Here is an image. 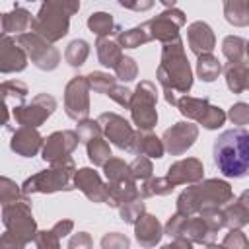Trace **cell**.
<instances>
[{"label": "cell", "instance_id": "cell-1", "mask_svg": "<svg viewBox=\"0 0 249 249\" xmlns=\"http://www.w3.org/2000/svg\"><path fill=\"white\" fill-rule=\"evenodd\" d=\"M156 78L163 88V97L169 105H175L177 93H189L193 88V68L185 54L183 39L177 37L161 47L160 66Z\"/></svg>", "mask_w": 249, "mask_h": 249}, {"label": "cell", "instance_id": "cell-2", "mask_svg": "<svg viewBox=\"0 0 249 249\" xmlns=\"http://www.w3.org/2000/svg\"><path fill=\"white\" fill-rule=\"evenodd\" d=\"M214 163L224 177L241 179L249 169V132L243 126L224 130L214 142Z\"/></svg>", "mask_w": 249, "mask_h": 249}, {"label": "cell", "instance_id": "cell-3", "mask_svg": "<svg viewBox=\"0 0 249 249\" xmlns=\"http://www.w3.org/2000/svg\"><path fill=\"white\" fill-rule=\"evenodd\" d=\"M233 198V189L224 179H200L191 183L181 195L177 196V210L179 214L193 216L206 208H222L226 202Z\"/></svg>", "mask_w": 249, "mask_h": 249}, {"label": "cell", "instance_id": "cell-4", "mask_svg": "<svg viewBox=\"0 0 249 249\" xmlns=\"http://www.w3.org/2000/svg\"><path fill=\"white\" fill-rule=\"evenodd\" d=\"M2 224L6 226V231L0 235V247L23 249L33 241L37 233V222L33 218L27 196L2 206Z\"/></svg>", "mask_w": 249, "mask_h": 249}, {"label": "cell", "instance_id": "cell-5", "mask_svg": "<svg viewBox=\"0 0 249 249\" xmlns=\"http://www.w3.org/2000/svg\"><path fill=\"white\" fill-rule=\"evenodd\" d=\"M78 10L80 0H43L39 12L31 19V31L49 43H56L68 35L70 18L78 14Z\"/></svg>", "mask_w": 249, "mask_h": 249}, {"label": "cell", "instance_id": "cell-6", "mask_svg": "<svg viewBox=\"0 0 249 249\" xmlns=\"http://www.w3.org/2000/svg\"><path fill=\"white\" fill-rule=\"evenodd\" d=\"M74 173H76V163L72 158L60 160L56 163H51L49 169H41L27 177L21 187V195H51L58 191H72L74 189Z\"/></svg>", "mask_w": 249, "mask_h": 249}, {"label": "cell", "instance_id": "cell-7", "mask_svg": "<svg viewBox=\"0 0 249 249\" xmlns=\"http://www.w3.org/2000/svg\"><path fill=\"white\" fill-rule=\"evenodd\" d=\"M158 89L150 80H142L130 95V119L140 130H152L158 124Z\"/></svg>", "mask_w": 249, "mask_h": 249}, {"label": "cell", "instance_id": "cell-8", "mask_svg": "<svg viewBox=\"0 0 249 249\" xmlns=\"http://www.w3.org/2000/svg\"><path fill=\"white\" fill-rule=\"evenodd\" d=\"M16 41L25 51L27 60H31V64L37 66L39 70L51 72V70H54L60 64V53H58V49L53 47V43H49L47 39H43L35 31L19 33L16 37Z\"/></svg>", "mask_w": 249, "mask_h": 249}, {"label": "cell", "instance_id": "cell-9", "mask_svg": "<svg viewBox=\"0 0 249 249\" xmlns=\"http://www.w3.org/2000/svg\"><path fill=\"white\" fill-rule=\"evenodd\" d=\"M56 111V99L51 93H37L31 101L14 107L12 117L19 126L39 128Z\"/></svg>", "mask_w": 249, "mask_h": 249}, {"label": "cell", "instance_id": "cell-10", "mask_svg": "<svg viewBox=\"0 0 249 249\" xmlns=\"http://www.w3.org/2000/svg\"><path fill=\"white\" fill-rule=\"evenodd\" d=\"M185 21H187L185 12L173 6V8H165L156 18L144 21V27L152 41H160L163 45L179 37V29L185 25Z\"/></svg>", "mask_w": 249, "mask_h": 249}, {"label": "cell", "instance_id": "cell-11", "mask_svg": "<svg viewBox=\"0 0 249 249\" xmlns=\"http://www.w3.org/2000/svg\"><path fill=\"white\" fill-rule=\"evenodd\" d=\"M64 113L72 121L88 119L89 115V84L86 76H74L64 88Z\"/></svg>", "mask_w": 249, "mask_h": 249}, {"label": "cell", "instance_id": "cell-12", "mask_svg": "<svg viewBox=\"0 0 249 249\" xmlns=\"http://www.w3.org/2000/svg\"><path fill=\"white\" fill-rule=\"evenodd\" d=\"M198 138V126L193 121H179L161 134L163 150L171 156H183Z\"/></svg>", "mask_w": 249, "mask_h": 249}, {"label": "cell", "instance_id": "cell-13", "mask_svg": "<svg viewBox=\"0 0 249 249\" xmlns=\"http://www.w3.org/2000/svg\"><path fill=\"white\" fill-rule=\"evenodd\" d=\"M78 144H80V138L76 130H56L43 140L41 158L47 163H56L60 160L70 158V154L78 148Z\"/></svg>", "mask_w": 249, "mask_h": 249}, {"label": "cell", "instance_id": "cell-14", "mask_svg": "<svg viewBox=\"0 0 249 249\" xmlns=\"http://www.w3.org/2000/svg\"><path fill=\"white\" fill-rule=\"evenodd\" d=\"M97 123L101 126L103 136L111 144H115L121 150H128L130 140H132V134H134V128H132V124L124 117L109 111V113H101L97 117Z\"/></svg>", "mask_w": 249, "mask_h": 249}, {"label": "cell", "instance_id": "cell-15", "mask_svg": "<svg viewBox=\"0 0 249 249\" xmlns=\"http://www.w3.org/2000/svg\"><path fill=\"white\" fill-rule=\"evenodd\" d=\"M72 183H74V189H80L86 195V198H89L91 202H97V204L107 202V183H103L101 175L93 167L76 169Z\"/></svg>", "mask_w": 249, "mask_h": 249}, {"label": "cell", "instance_id": "cell-16", "mask_svg": "<svg viewBox=\"0 0 249 249\" xmlns=\"http://www.w3.org/2000/svg\"><path fill=\"white\" fill-rule=\"evenodd\" d=\"M27 54L10 35H0V74H18L27 68Z\"/></svg>", "mask_w": 249, "mask_h": 249}, {"label": "cell", "instance_id": "cell-17", "mask_svg": "<svg viewBox=\"0 0 249 249\" xmlns=\"http://www.w3.org/2000/svg\"><path fill=\"white\" fill-rule=\"evenodd\" d=\"M165 179L179 187V185H191L196 183L200 179H204V165L198 158H185V160H177L167 167Z\"/></svg>", "mask_w": 249, "mask_h": 249}, {"label": "cell", "instance_id": "cell-18", "mask_svg": "<svg viewBox=\"0 0 249 249\" xmlns=\"http://www.w3.org/2000/svg\"><path fill=\"white\" fill-rule=\"evenodd\" d=\"M43 136L39 134L37 128L33 126H18L12 130V140H10V150L21 158H33L41 152L43 148Z\"/></svg>", "mask_w": 249, "mask_h": 249}, {"label": "cell", "instance_id": "cell-19", "mask_svg": "<svg viewBox=\"0 0 249 249\" xmlns=\"http://www.w3.org/2000/svg\"><path fill=\"white\" fill-rule=\"evenodd\" d=\"M224 228L241 230L249 224V191H243L237 198H231L222 206Z\"/></svg>", "mask_w": 249, "mask_h": 249}, {"label": "cell", "instance_id": "cell-20", "mask_svg": "<svg viewBox=\"0 0 249 249\" xmlns=\"http://www.w3.org/2000/svg\"><path fill=\"white\" fill-rule=\"evenodd\" d=\"M187 43L189 49L198 56L204 53H212V49L216 47V35L206 21L198 19L187 27Z\"/></svg>", "mask_w": 249, "mask_h": 249}, {"label": "cell", "instance_id": "cell-21", "mask_svg": "<svg viewBox=\"0 0 249 249\" xmlns=\"http://www.w3.org/2000/svg\"><path fill=\"white\" fill-rule=\"evenodd\" d=\"M132 226H134V237L142 247H156L163 237V226L154 214L144 212Z\"/></svg>", "mask_w": 249, "mask_h": 249}, {"label": "cell", "instance_id": "cell-22", "mask_svg": "<svg viewBox=\"0 0 249 249\" xmlns=\"http://www.w3.org/2000/svg\"><path fill=\"white\" fill-rule=\"evenodd\" d=\"M128 152H132L134 156H146V158H152V160H160V158H163L165 150H163L161 138H158L152 130H140L138 128L132 134Z\"/></svg>", "mask_w": 249, "mask_h": 249}, {"label": "cell", "instance_id": "cell-23", "mask_svg": "<svg viewBox=\"0 0 249 249\" xmlns=\"http://www.w3.org/2000/svg\"><path fill=\"white\" fill-rule=\"evenodd\" d=\"M181 235H183V237H189L193 243H200V245H214L216 231H212V228L206 224V220H204L202 216L193 214V216H187Z\"/></svg>", "mask_w": 249, "mask_h": 249}, {"label": "cell", "instance_id": "cell-24", "mask_svg": "<svg viewBox=\"0 0 249 249\" xmlns=\"http://www.w3.org/2000/svg\"><path fill=\"white\" fill-rule=\"evenodd\" d=\"M222 70H224L226 86H228V89L231 93H243L249 88V66H247V60L228 62Z\"/></svg>", "mask_w": 249, "mask_h": 249}, {"label": "cell", "instance_id": "cell-25", "mask_svg": "<svg viewBox=\"0 0 249 249\" xmlns=\"http://www.w3.org/2000/svg\"><path fill=\"white\" fill-rule=\"evenodd\" d=\"M208 105H210L208 97H193V95H187V93H183L175 101V107L179 109V113L187 121H195V123L200 121V117L204 115V111L208 109Z\"/></svg>", "mask_w": 249, "mask_h": 249}, {"label": "cell", "instance_id": "cell-26", "mask_svg": "<svg viewBox=\"0 0 249 249\" xmlns=\"http://www.w3.org/2000/svg\"><path fill=\"white\" fill-rule=\"evenodd\" d=\"M86 23H88V29L97 37H113L121 31V25L113 19L109 12H93L89 14Z\"/></svg>", "mask_w": 249, "mask_h": 249}, {"label": "cell", "instance_id": "cell-27", "mask_svg": "<svg viewBox=\"0 0 249 249\" xmlns=\"http://www.w3.org/2000/svg\"><path fill=\"white\" fill-rule=\"evenodd\" d=\"M101 167H103V175H105L107 183H111V185H123V183L136 181L132 177L130 169H128V163H124V160H121V158H113L111 156Z\"/></svg>", "mask_w": 249, "mask_h": 249}, {"label": "cell", "instance_id": "cell-28", "mask_svg": "<svg viewBox=\"0 0 249 249\" xmlns=\"http://www.w3.org/2000/svg\"><path fill=\"white\" fill-rule=\"evenodd\" d=\"M95 51H97V60L105 66V68H115V64L121 60L123 56V49L119 47V43L111 37H97L95 41Z\"/></svg>", "mask_w": 249, "mask_h": 249}, {"label": "cell", "instance_id": "cell-29", "mask_svg": "<svg viewBox=\"0 0 249 249\" xmlns=\"http://www.w3.org/2000/svg\"><path fill=\"white\" fill-rule=\"evenodd\" d=\"M31 12L21 8V6H14L12 12L4 14V23H6V35L8 33H14V35H19V33H25L29 27H31Z\"/></svg>", "mask_w": 249, "mask_h": 249}, {"label": "cell", "instance_id": "cell-30", "mask_svg": "<svg viewBox=\"0 0 249 249\" xmlns=\"http://www.w3.org/2000/svg\"><path fill=\"white\" fill-rule=\"evenodd\" d=\"M224 16L226 21L233 27L249 25V4L247 0H224Z\"/></svg>", "mask_w": 249, "mask_h": 249}, {"label": "cell", "instance_id": "cell-31", "mask_svg": "<svg viewBox=\"0 0 249 249\" xmlns=\"http://www.w3.org/2000/svg\"><path fill=\"white\" fill-rule=\"evenodd\" d=\"M152 39H150V35L146 31L144 23L134 25L130 29H121L117 33V43H119L121 49H138V47H142V45H146Z\"/></svg>", "mask_w": 249, "mask_h": 249}, {"label": "cell", "instance_id": "cell-32", "mask_svg": "<svg viewBox=\"0 0 249 249\" xmlns=\"http://www.w3.org/2000/svg\"><path fill=\"white\" fill-rule=\"evenodd\" d=\"M222 74V64L212 53H204L196 56V76L202 82H214Z\"/></svg>", "mask_w": 249, "mask_h": 249}, {"label": "cell", "instance_id": "cell-33", "mask_svg": "<svg viewBox=\"0 0 249 249\" xmlns=\"http://www.w3.org/2000/svg\"><path fill=\"white\" fill-rule=\"evenodd\" d=\"M173 189H175V185H171L165 177H154V175H152L150 179H146V181L140 183V187H138V195H140L142 198L167 196V195L173 193Z\"/></svg>", "mask_w": 249, "mask_h": 249}, {"label": "cell", "instance_id": "cell-34", "mask_svg": "<svg viewBox=\"0 0 249 249\" xmlns=\"http://www.w3.org/2000/svg\"><path fill=\"white\" fill-rule=\"evenodd\" d=\"M222 54L228 58V62H239L247 56V41L239 35H228L222 41Z\"/></svg>", "mask_w": 249, "mask_h": 249}, {"label": "cell", "instance_id": "cell-35", "mask_svg": "<svg viewBox=\"0 0 249 249\" xmlns=\"http://www.w3.org/2000/svg\"><path fill=\"white\" fill-rule=\"evenodd\" d=\"M86 152H88V158L93 165L101 167L113 154H111V146L107 140H103V136H97V138H91L86 142Z\"/></svg>", "mask_w": 249, "mask_h": 249}, {"label": "cell", "instance_id": "cell-36", "mask_svg": "<svg viewBox=\"0 0 249 249\" xmlns=\"http://www.w3.org/2000/svg\"><path fill=\"white\" fill-rule=\"evenodd\" d=\"M89 56V43L84 39H74L68 43L66 51H64V60L72 66V68H80Z\"/></svg>", "mask_w": 249, "mask_h": 249}, {"label": "cell", "instance_id": "cell-37", "mask_svg": "<svg viewBox=\"0 0 249 249\" xmlns=\"http://www.w3.org/2000/svg\"><path fill=\"white\" fill-rule=\"evenodd\" d=\"M86 78H88L89 89H93L95 93H101V95H107L115 88V84H117L115 76H111L109 72H101V70H93Z\"/></svg>", "mask_w": 249, "mask_h": 249}, {"label": "cell", "instance_id": "cell-38", "mask_svg": "<svg viewBox=\"0 0 249 249\" xmlns=\"http://www.w3.org/2000/svg\"><path fill=\"white\" fill-rule=\"evenodd\" d=\"M144 212H146V206H144V198L142 196H136L132 200H126V202H123L119 206L121 220L126 222V224H134Z\"/></svg>", "mask_w": 249, "mask_h": 249}, {"label": "cell", "instance_id": "cell-39", "mask_svg": "<svg viewBox=\"0 0 249 249\" xmlns=\"http://www.w3.org/2000/svg\"><path fill=\"white\" fill-rule=\"evenodd\" d=\"M115 78L119 80V82H132L136 76H138V64H136V60L132 58V56H126V54H123L121 56V60L115 64Z\"/></svg>", "mask_w": 249, "mask_h": 249}, {"label": "cell", "instance_id": "cell-40", "mask_svg": "<svg viewBox=\"0 0 249 249\" xmlns=\"http://www.w3.org/2000/svg\"><path fill=\"white\" fill-rule=\"evenodd\" d=\"M224 123H226L224 109H220L218 105H212V103L208 105V109L204 111V115L198 121V124H202V128H206V130H218L224 126Z\"/></svg>", "mask_w": 249, "mask_h": 249}, {"label": "cell", "instance_id": "cell-41", "mask_svg": "<svg viewBox=\"0 0 249 249\" xmlns=\"http://www.w3.org/2000/svg\"><path fill=\"white\" fill-rule=\"evenodd\" d=\"M27 86L19 80H6L0 82V103H6V97H16L19 101H23L27 97Z\"/></svg>", "mask_w": 249, "mask_h": 249}, {"label": "cell", "instance_id": "cell-42", "mask_svg": "<svg viewBox=\"0 0 249 249\" xmlns=\"http://www.w3.org/2000/svg\"><path fill=\"white\" fill-rule=\"evenodd\" d=\"M128 169H130V173H132V177L136 179V181H146V179H150L152 175H154V165H152V160L150 158H146V156H136L130 163H128Z\"/></svg>", "mask_w": 249, "mask_h": 249}, {"label": "cell", "instance_id": "cell-43", "mask_svg": "<svg viewBox=\"0 0 249 249\" xmlns=\"http://www.w3.org/2000/svg\"><path fill=\"white\" fill-rule=\"evenodd\" d=\"M23 195H21V187L10 179V177H4L0 175V204H10L14 200H19Z\"/></svg>", "mask_w": 249, "mask_h": 249}, {"label": "cell", "instance_id": "cell-44", "mask_svg": "<svg viewBox=\"0 0 249 249\" xmlns=\"http://www.w3.org/2000/svg\"><path fill=\"white\" fill-rule=\"evenodd\" d=\"M76 132H78L80 142H84V144H86L88 140H91V138L103 136V132H101V126H99L97 119H95V121H93V119H82V121H78Z\"/></svg>", "mask_w": 249, "mask_h": 249}, {"label": "cell", "instance_id": "cell-45", "mask_svg": "<svg viewBox=\"0 0 249 249\" xmlns=\"http://www.w3.org/2000/svg\"><path fill=\"white\" fill-rule=\"evenodd\" d=\"M226 119H230V121H231L233 124H237V126H245V124L249 123V105H247L245 101L233 103V105L230 107Z\"/></svg>", "mask_w": 249, "mask_h": 249}, {"label": "cell", "instance_id": "cell-46", "mask_svg": "<svg viewBox=\"0 0 249 249\" xmlns=\"http://www.w3.org/2000/svg\"><path fill=\"white\" fill-rule=\"evenodd\" d=\"M33 243L39 247V249H58L60 247V239L53 233V230H37L35 237H33Z\"/></svg>", "mask_w": 249, "mask_h": 249}, {"label": "cell", "instance_id": "cell-47", "mask_svg": "<svg viewBox=\"0 0 249 249\" xmlns=\"http://www.w3.org/2000/svg\"><path fill=\"white\" fill-rule=\"evenodd\" d=\"M185 220H187V216H185V214H179V212L171 214V216L167 218L165 226H163V233H165V235H169L171 239H173V237H181V231H183Z\"/></svg>", "mask_w": 249, "mask_h": 249}, {"label": "cell", "instance_id": "cell-48", "mask_svg": "<svg viewBox=\"0 0 249 249\" xmlns=\"http://www.w3.org/2000/svg\"><path fill=\"white\" fill-rule=\"evenodd\" d=\"M128 245H130V239L124 233H119V231H111V233H105L101 237V247L103 249H126Z\"/></svg>", "mask_w": 249, "mask_h": 249}, {"label": "cell", "instance_id": "cell-49", "mask_svg": "<svg viewBox=\"0 0 249 249\" xmlns=\"http://www.w3.org/2000/svg\"><path fill=\"white\" fill-rule=\"evenodd\" d=\"M247 237L241 230H230L226 237L222 239V247H231V249H245L247 247Z\"/></svg>", "mask_w": 249, "mask_h": 249}, {"label": "cell", "instance_id": "cell-50", "mask_svg": "<svg viewBox=\"0 0 249 249\" xmlns=\"http://www.w3.org/2000/svg\"><path fill=\"white\" fill-rule=\"evenodd\" d=\"M130 95H132V91H130L126 86H119V84H115V88L107 93V97H111L115 103H119V105H121V107H124V109H128Z\"/></svg>", "mask_w": 249, "mask_h": 249}, {"label": "cell", "instance_id": "cell-51", "mask_svg": "<svg viewBox=\"0 0 249 249\" xmlns=\"http://www.w3.org/2000/svg\"><path fill=\"white\" fill-rule=\"evenodd\" d=\"M68 247L70 249H89L91 247V237H89V233L88 231H80V233H76L74 237H70V241H68Z\"/></svg>", "mask_w": 249, "mask_h": 249}, {"label": "cell", "instance_id": "cell-52", "mask_svg": "<svg viewBox=\"0 0 249 249\" xmlns=\"http://www.w3.org/2000/svg\"><path fill=\"white\" fill-rule=\"evenodd\" d=\"M51 230H53V233H54L58 239H62V237H66L68 233H72L74 222H72V220H58Z\"/></svg>", "mask_w": 249, "mask_h": 249}, {"label": "cell", "instance_id": "cell-53", "mask_svg": "<svg viewBox=\"0 0 249 249\" xmlns=\"http://www.w3.org/2000/svg\"><path fill=\"white\" fill-rule=\"evenodd\" d=\"M10 121V111L6 107V103H0V126H6Z\"/></svg>", "mask_w": 249, "mask_h": 249}, {"label": "cell", "instance_id": "cell-54", "mask_svg": "<svg viewBox=\"0 0 249 249\" xmlns=\"http://www.w3.org/2000/svg\"><path fill=\"white\" fill-rule=\"evenodd\" d=\"M117 2H119V6H123V8H126V10L136 12V2H138V0H117Z\"/></svg>", "mask_w": 249, "mask_h": 249}, {"label": "cell", "instance_id": "cell-55", "mask_svg": "<svg viewBox=\"0 0 249 249\" xmlns=\"http://www.w3.org/2000/svg\"><path fill=\"white\" fill-rule=\"evenodd\" d=\"M0 35H6V23H4V14H0Z\"/></svg>", "mask_w": 249, "mask_h": 249}, {"label": "cell", "instance_id": "cell-56", "mask_svg": "<svg viewBox=\"0 0 249 249\" xmlns=\"http://www.w3.org/2000/svg\"><path fill=\"white\" fill-rule=\"evenodd\" d=\"M160 2H161V4H163V6H165V8H173V6H175V2H177V0H160Z\"/></svg>", "mask_w": 249, "mask_h": 249}, {"label": "cell", "instance_id": "cell-57", "mask_svg": "<svg viewBox=\"0 0 249 249\" xmlns=\"http://www.w3.org/2000/svg\"><path fill=\"white\" fill-rule=\"evenodd\" d=\"M23 2H37V0H23Z\"/></svg>", "mask_w": 249, "mask_h": 249}]
</instances>
